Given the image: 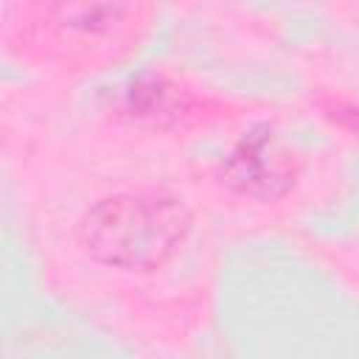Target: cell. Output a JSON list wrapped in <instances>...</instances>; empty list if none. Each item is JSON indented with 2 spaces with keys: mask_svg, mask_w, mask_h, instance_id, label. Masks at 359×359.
<instances>
[{
  "mask_svg": "<svg viewBox=\"0 0 359 359\" xmlns=\"http://www.w3.org/2000/svg\"><path fill=\"white\" fill-rule=\"evenodd\" d=\"M191 208L160 188L121 191L90 205L79 224V247L112 269L146 272L165 264L191 233Z\"/></svg>",
  "mask_w": 359,
  "mask_h": 359,
  "instance_id": "cell-1",
  "label": "cell"
},
{
  "mask_svg": "<svg viewBox=\"0 0 359 359\" xmlns=\"http://www.w3.org/2000/svg\"><path fill=\"white\" fill-rule=\"evenodd\" d=\"M292 177L286 154H278L272 140H244L230 160V180L250 194H275Z\"/></svg>",
  "mask_w": 359,
  "mask_h": 359,
  "instance_id": "cell-3",
  "label": "cell"
},
{
  "mask_svg": "<svg viewBox=\"0 0 359 359\" xmlns=\"http://www.w3.org/2000/svg\"><path fill=\"white\" fill-rule=\"evenodd\" d=\"M137 8L132 6H90V3H56L34 8L25 28L36 42H50L56 48H84L112 39L126 22H135Z\"/></svg>",
  "mask_w": 359,
  "mask_h": 359,
  "instance_id": "cell-2",
  "label": "cell"
}]
</instances>
